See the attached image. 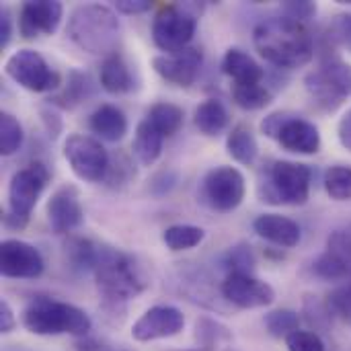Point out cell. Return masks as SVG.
I'll use <instances>...</instances> for the list:
<instances>
[{
  "label": "cell",
  "mask_w": 351,
  "mask_h": 351,
  "mask_svg": "<svg viewBox=\"0 0 351 351\" xmlns=\"http://www.w3.org/2000/svg\"><path fill=\"white\" fill-rule=\"evenodd\" d=\"M70 259L76 267L93 271L101 294L109 302H125L144 290V280L136 263L121 251L90 241H74Z\"/></svg>",
  "instance_id": "1"
},
{
  "label": "cell",
  "mask_w": 351,
  "mask_h": 351,
  "mask_svg": "<svg viewBox=\"0 0 351 351\" xmlns=\"http://www.w3.org/2000/svg\"><path fill=\"white\" fill-rule=\"evenodd\" d=\"M253 43L269 64L294 70L313 60V37L302 23L288 16H276L259 23L253 31Z\"/></svg>",
  "instance_id": "2"
},
{
  "label": "cell",
  "mask_w": 351,
  "mask_h": 351,
  "mask_svg": "<svg viewBox=\"0 0 351 351\" xmlns=\"http://www.w3.org/2000/svg\"><path fill=\"white\" fill-rule=\"evenodd\" d=\"M68 37L82 51L109 58L119 43L117 14L105 4H82L70 14Z\"/></svg>",
  "instance_id": "3"
},
{
  "label": "cell",
  "mask_w": 351,
  "mask_h": 351,
  "mask_svg": "<svg viewBox=\"0 0 351 351\" xmlns=\"http://www.w3.org/2000/svg\"><path fill=\"white\" fill-rule=\"evenodd\" d=\"M23 327L33 335H74L84 337L88 335L93 323L88 315L68 302L58 300H35L23 313Z\"/></svg>",
  "instance_id": "4"
},
{
  "label": "cell",
  "mask_w": 351,
  "mask_h": 351,
  "mask_svg": "<svg viewBox=\"0 0 351 351\" xmlns=\"http://www.w3.org/2000/svg\"><path fill=\"white\" fill-rule=\"evenodd\" d=\"M313 171L308 165L292 160H276L259 183L263 202L276 206H304L311 195Z\"/></svg>",
  "instance_id": "5"
},
{
  "label": "cell",
  "mask_w": 351,
  "mask_h": 351,
  "mask_svg": "<svg viewBox=\"0 0 351 351\" xmlns=\"http://www.w3.org/2000/svg\"><path fill=\"white\" fill-rule=\"evenodd\" d=\"M47 181H49V171L43 162H31L12 175L8 185V214H6L8 226L23 228L27 224Z\"/></svg>",
  "instance_id": "6"
},
{
  "label": "cell",
  "mask_w": 351,
  "mask_h": 351,
  "mask_svg": "<svg viewBox=\"0 0 351 351\" xmlns=\"http://www.w3.org/2000/svg\"><path fill=\"white\" fill-rule=\"evenodd\" d=\"M197 29V14L191 4L162 6L152 21V39L165 53H177L189 47Z\"/></svg>",
  "instance_id": "7"
},
{
  "label": "cell",
  "mask_w": 351,
  "mask_h": 351,
  "mask_svg": "<svg viewBox=\"0 0 351 351\" xmlns=\"http://www.w3.org/2000/svg\"><path fill=\"white\" fill-rule=\"evenodd\" d=\"M311 97L325 107L335 111L348 97H351V64L343 60H329L321 68L313 70L304 78Z\"/></svg>",
  "instance_id": "8"
},
{
  "label": "cell",
  "mask_w": 351,
  "mask_h": 351,
  "mask_svg": "<svg viewBox=\"0 0 351 351\" xmlns=\"http://www.w3.org/2000/svg\"><path fill=\"white\" fill-rule=\"evenodd\" d=\"M4 72L31 93H47L60 86V74L49 68L41 53L29 47L14 51L6 60Z\"/></svg>",
  "instance_id": "9"
},
{
  "label": "cell",
  "mask_w": 351,
  "mask_h": 351,
  "mask_svg": "<svg viewBox=\"0 0 351 351\" xmlns=\"http://www.w3.org/2000/svg\"><path fill=\"white\" fill-rule=\"evenodd\" d=\"M64 158L82 181H101L109 171V154L105 146L84 134L68 136L64 142Z\"/></svg>",
  "instance_id": "10"
},
{
  "label": "cell",
  "mask_w": 351,
  "mask_h": 351,
  "mask_svg": "<svg viewBox=\"0 0 351 351\" xmlns=\"http://www.w3.org/2000/svg\"><path fill=\"white\" fill-rule=\"evenodd\" d=\"M247 183L239 169L234 167H216L212 169L202 185L206 204L216 212H232L245 199Z\"/></svg>",
  "instance_id": "11"
},
{
  "label": "cell",
  "mask_w": 351,
  "mask_h": 351,
  "mask_svg": "<svg viewBox=\"0 0 351 351\" xmlns=\"http://www.w3.org/2000/svg\"><path fill=\"white\" fill-rule=\"evenodd\" d=\"M185 317L179 308L169 304H158L148 308L132 327V337L140 343L169 339L183 331Z\"/></svg>",
  "instance_id": "12"
},
{
  "label": "cell",
  "mask_w": 351,
  "mask_h": 351,
  "mask_svg": "<svg viewBox=\"0 0 351 351\" xmlns=\"http://www.w3.org/2000/svg\"><path fill=\"white\" fill-rule=\"evenodd\" d=\"M0 274L10 280H35L43 274V257L33 245L25 241H2Z\"/></svg>",
  "instance_id": "13"
},
{
  "label": "cell",
  "mask_w": 351,
  "mask_h": 351,
  "mask_svg": "<svg viewBox=\"0 0 351 351\" xmlns=\"http://www.w3.org/2000/svg\"><path fill=\"white\" fill-rule=\"evenodd\" d=\"M222 294L230 304L245 311L263 308L276 300L274 288L267 282L253 278L251 274H228L222 282Z\"/></svg>",
  "instance_id": "14"
},
{
  "label": "cell",
  "mask_w": 351,
  "mask_h": 351,
  "mask_svg": "<svg viewBox=\"0 0 351 351\" xmlns=\"http://www.w3.org/2000/svg\"><path fill=\"white\" fill-rule=\"evenodd\" d=\"M315 274L327 282H351V234L337 230L329 237L325 253L313 265Z\"/></svg>",
  "instance_id": "15"
},
{
  "label": "cell",
  "mask_w": 351,
  "mask_h": 351,
  "mask_svg": "<svg viewBox=\"0 0 351 351\" xmlns=\"http://www.w3.org/2000/svg\"><path fill=\"white\" fill-rule=\"evenodd\" d=\"M64 16L62 2L56 0H31L21 6L19 14V31L25 39H33L39 35H51L58 31Z\"/></svg>",
  "instance_id": "16"
},
{
  "label": "cell",
  "mask_w": 351,
  "mask_h": 351,
  "mask_svg": "<svg viewBox=\"0 0 351 351\" xmlns=\"http://www.w3.org/2000/svg\"><path fill=\"white\" fill-rule=\"evenodd\" d=\"M202 64H204V56L195 47H187L177 53H162L152 60L156 74L177 86L193 84V80L202 70Z\"/></svg>",
  "instance_id": "17"
},
{
  "label": "cell",
  "mask_w": 351,
  "mask_h": 351,
  "mask_svg": "<svg viewBox=\"0 0 351 351\" xmlns=\"http://www.w3.org/2000/svg\"><path fill=\"white\" fill-rule=\"evenodd\" d=\"M84 220V210L78 199V191L74 187L58 189L47 204V222L53 232L64 234L76 230Z\"/></svg>",
  "instance_id": "18"
},
{
  "label": "cell",
  "mask_w": 351,
  "mask_h": 351,
  "mask_svg": "<svg viewBox=\"0 0 351 351\" xmlns=\"http://www.w3.org/2000/svg\"><path fill=\"white\" fill-rule=\"evenodd\" d=\"M282 148L296 152V154H315L321 148V134L319 128L294 113L286 115V121L276 138Z\"/></svg>",
  "instance_id": "19"
},
{
  "label": "cell",
  "mask_w": 351,
  "mask_h": 351,
  "mask_svg": "<svg viewBox=\"0 0 351 351\" xmlns=\"http://www.w3.org/2000/svg\"><path fill=\"white\" fill-rule=\"evenodd\" d=\"M253 228L255 232L278 245V247H286V249H292L300 243V226L292 220V218H286V216H280V214H261L255 218L253 222Z\"/></svg>",
  "instance_id": "20"
},
{
  "label": "cell",
  "mask_w": 351,
  "mask_h": 351,
  "mask_svg": "<svg viewBox=\"0 0 351 351\" xmlns=\"http://www.w3.org/2000/svg\"><path fill=\"white\" fill-rule=\"evenodd\" d=\"M222 70L234 80V84H259L263 80V68L243 49L230 47L224 53Z\"/></svg>",
  "instance_id": "21"
},
{
  "label": "cell",
  "mask_w": 351,
  "mask_h": 351,
  "mask_svg": "<svg viewBox=\"0 0 351 351\" xmlns=\"http://www.w3.org/2000/svg\"><path fill=\"white\" fill-rule=\"evenodd\" d=\"M88 125L93 134L107 142H117L128 132V119L123 111L115 105H101L99 109H95L88 119Z\"/></svg>",
  "instance_id": "22"
},
{
  "label": "cell",
  "mask_w": 351,
  "mask_h": 351,
  "mask_svg": "<svg viewBox=\"0 0 351 351\" xmlns=\"http://www.w3.org/2000/svg\"><path fill=\"white\" fill-rule=\"evenodd\" d=\"M162 140H165V136L148 119L138 123L132 148H134V156L138 158V162L142 167H150V165H154L160 158V154H162Z\"/></svg>",
  "instance_id": "23"
},
{
  "label": "cell",
  "mask_w": 351,
  "mask_h": 351,
  "mask_svg": "<svg viewBox=\"0 0 351 351\" xmlns=\"http://www.w3.org/2000/svg\"><path fill=\"white\" fill-rule=\"evenodd\" d=\"M101 86L111 95H123L134 88V78L121 56L113 53L101 64Z\"/></svg>",
  "instance_id": "24"
},
{
  "label": "cell",
  "mask_w": 351,
  "mask_h": 351,
  "mask_svg": "<svg viewBox=\"0 0 351 351\" xmlns=\"http://www.w3.org/2000/svg\"><path fill=\"white\" fill-rule=\"evenodd\" d=\"M228 119H230L228 109L218 99H206L204 103H199L193 115L197 130L206 136H218L220 132H224L228 125Z\"/></svg>",
  "instance_id": "25"
},
{
  "label": "cell",
  "mask_w": 351,
  "mask_h": 351,
  "mask_svg": "<svg viewBox=\"0 0 351 351\" xmlns=\"http://www.w3.org/2000/svg\"><path fill=\"white\" fill-rule=\"evenodd\" d=\"M226 150L237 162H241L245 167H251L257 160V154H259V146H257V140H255L251 128L245 125V123L234 125L232 132L226 138Z\"/></svg>",
  "instance_id": "26"
},
{
  "label": "cell",
  "mask_w": 351,
  "mask_h": 351,
  "mask_svg": "<svg viewBox=\"0 0 351 351\" xmlns=\"http://www.w3.org/2000/svg\"><path fill=\"white\" fill-rule=\"evenodd\" d=\"M204 239H206L204 228L191 226V224H175L162 232V243L167 245V249H171L175 253L189 251V249L197 247Z\"/></svg>",
  "instance_id": "27"
},
{
  "label": "cell",
  "mask_w": 351,
  "mask_h": 351,
  "mask_svg": "<svg viewBox=\"0 0 351 351\" xmlns=\"http://www.w3.org/2000/svg\"><path fill=\"white\" fill-rule=\"evenodd\" d=\"M162 136H173L183 125V109L173 103H156L150 107L146 117Z\"/></svg>",
  "instance_id": "28"
},
{
  "label": "cell",
  "mask_w": 351,
  "mask_h": 351,
  "mask_svg": "<svg viewBox=\"0 0 351 351\" xmlns=\"http://www.w3.org/2000/svg\"><path fill=\"white\" fill-rule=\"evenodd\" d=\"M232 99L241 109L257 111L271 103V93L263 82L259 84H234L232 86Z\"/></svg>",
  "instance_id": "29"
},
{
  "label": "cell",
  "mask_w": 351,
  "mask_h": 351,
  "mask_svg": "<svg viewBox=\"0 0 351 351\" xmlns=\"http://www.w3.org/2000/svg\"><path fill=\"white\" fill-rule=\"evenodd\" d=\"M325 191L335 202H350L351 199V167L350 165H335L325 173Z\"/></svg>",
  "instance_id": "30"
},
{
  "label": "cell",
  "mask_w": 351,
  "mask_h": 351,
  "mask_svg": "<svg viewBox=\"0 0 351 351\" xmlns=\"http://www.w3.org/2000/svg\"><path fill=\"white\" fill-rule=\"evenodd\" d=\"M23 128L19 119L6 111L0 113V152L2 156H12L23 146Z\"/></svg>",
  "instance_id": "31"
},
{
  "label": "cell",
  "mask_w": 351,
  "mask_h": 351,
  "mask_svg": "<svg viewBox=\"0 0 351 351\" xmlns=\"http://www.w3.org/2000/svg\"><path fill=\"white\" fill-rule=\"evenodd\" d=\"M265 329L269 331V335L286 339L294 331L300 329V317H298V313L288 311V308L271 311L269 315H265Z\"/></svg>",
  "instance_id": "32"
},
{
  "label": "cell",
  "mask_w": 351,
  "mask_h": 351,
  "mask_svg": "<svg viewBox=\"0 0 351 351\" xmlns=\"http://www.w3.org/2000/svg\"><path fill=\"white\" fill-rule=\"evenodd\" d=\"M329 308L331 313L341 319L346 325L351 327V284L348 286H341V288H335L331 294H329Z\"/></svg>",
  "instance_id": "33"
},
{
  "label": "cell",
  "mask_w": 351,
  "mask_h": 351,
  "mask_svg": "<svg viewBox=\"0 0 351 351\" xmlns=\"http://www.w3.org/2000/svg\"><path fill=\"white\" fill-rule=\"evenodd\" d=\"M286 348L288 351H325V343L317 333L298 329L290 337H286Z\"/></svg>",
  "instance_id": "34"
},
{
  "label": "cell",
  "mask_w": 351,
  "mask_h": 351,
  "mask_svg": "<svg viewBox=\"0 0 351 351\" xmlns=\"http://www.w3.org/2000/svg\"><path fill=\"white\" fill-rule=\"evenodd\" d=\"M253 265H255V259H253L251 249H247V247H237V249L228 251V255H226L228 274H249Z\"/></svg>",
  "instance_id": "35"
},
{
  "label": "cell",
  "mask_w": 351,
  "mask_h": 351,
  "mask_svg": "<svg viewBox=\"0 0 351 351\" xmlns=\"http://www.w3.org/2000/svg\"><path fill=\"white\" fill-rule=\"evenodd\" d=\"M284 12H286L284 16L302 23V21L311 19L317 12V4L315 2H308V0H302V2H286L284 4Z\"/></svg>",
  "instance_id": "36"
},
{
  "label": "cell",
  "mask_w": 351,
  "mask_h": 351,
  "mask_svg": "<svg viewBox=\"0 0 351 351\" xmlns=\"http://www.w3.org/2000/svg\"><path fill=\"white\" fill-rule=\"evenodd\" d=\"M72 80H74V82H70V84H68V90H66V93H62L56 101L70 99V105H74V103H78V101L82 99L84 88L88 86V80H86L84 76H78V74H72Z\"/></svg>",
  "instance_id": "37"
},
{
  "label": "cell",
  "mask_w": 351,
  "mask_h": 351,
  "mask_svg": "<svg viewBox=\"0 0 351 351\" xmlns=\"http://www.w3.org/2000/svg\"><path fill=\"white\" fill-rule=\"evenodd\" d=\"M286 115H288V111H278V113L267 115L263 119V123H261V132L267 138H274L276 140L278 134H280V130H282V125H284V121H286Z\"/></svg>",
  "instance_id": "38"
},
{
  "label": "cell",
  "mask_w": 351,
  "mask_h": 351,
  "mask_svg": "<svg viewBox=\"0 0 351 351\" xmlns=\"http://www.w3.org/2000/svg\"><path fill=\"white\" fill-rule=\"evenodd\" d=\"M152 2L150 0H117L115 8L123 14H142L146 10H150Z\"/></svg>",
  "instance_id": "39"
},
{
  "label": "cell",
  "mask_w": 351,
  "mask_h": 351,
  "mask_svg": "<svg viewBox=\"0 0 351 351\" xmlns=\"http://www.w3.org/2000/svg\"><path fill=\"white\" fill-rule=\"evenodd\" d=\"M16 325V319H14V313L10 308V304L6 300H0V333L6 335L14 329Z\"/></svg>",
  "instance_id": "40"
},
{
  "label": "cell",
  "mask_w": 351,
  "mask_h": 351,
  "mask_svg": "<svg viewBox=\"0 0 351 351\" xmlns=\"http://www.w3.org/2000/svg\"><path fill=\"white\" fill-rule=\"evenodd\" d=\"M10 37H12V19H10V12L2 8L0 10V47L2 49L10 43Z\"/></svg>",
  "instance_id": "41"
},
{
  "label": "cell",
  "mask_w": 351,
  "mask_h": 351,
  "mask_svg": "<svg viewBox=\"0 0 351 351\" xmlns=\"http://www.w3.org/2000/svg\"><path fill=\"white\" fill-rule=\"evenodd\" d=\"M337 136H339L341 146L351 152V109L341 117V121L337 125Z\"/></svg>",
  "instance_id": "42"
},
{
  "label": "cell",
  "mask_w": 351,
  "mask_h": 351,
  "mask_svg": "<svg viewBox=\"0 0 351 351\" xmlns=\"http://www.w3.org/2000/svg\"><path fill=\"white\" fill-rule=\"evenodd\" d=\"M78 351H132V350H128V348H123V346H113V343H107V341H97V339H93V341H84V343H80V346H78Z\"/></svg>",
  "instance_id": "43"
}]
</instances>
